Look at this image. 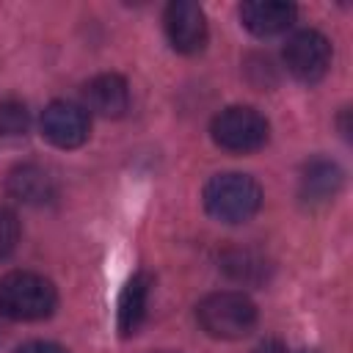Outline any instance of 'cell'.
<instances>
[{"mask_svg": "<svg viewBox=\"0 0 353 353\" xmlns=\"http://www.w3.org/2000/svg\"><path fill=\"white\" fill-rule=\"evenodd\" d=\"M204 210L221 223H245L262 207V188L254 176L226 171L204 185Z\"/></svg>", "mask_w": 353, "mask_h": 353, "instance_id": "cell-1", "label": "cell"}, {"mask_svg": "<svg viewBox=\"0 0 353 353\" xmlns=\"http://www.w3.org/2000/svg\"><path fill=\"white\" fill-rule=\"evenodd\" d=\"M55 284L30 270H14L0 279V312L19 323L44 320L55 312Z\"/></svg>", "mask_w": 353, "mask_h": 353, "instance_id": "cell-2", "label": "cell"}, {"mask_svg": "<svg viewBox=\"0 0 353 353\" xmlns=\"http://www.w3.org/2000/svg\"><path fill=\"white\" fill-rule=\"evenodd\" d=\"M196 320L215 339H240L256 325V303L245 292L221 290L196 306Z\"/></svg>", "mask_w": 353, "mask_h": 353, "instance_id": "cell-3", "label": "cell"}, {"mask_svg": "<svg viewBox=\"0 0 353 353\" xmlns=\"http://www.w3.org/2000/svg\"><path fill=\"white\" fill-rule=\"evenodd\" d=\"M210 135L221 149L234 152V154H248L268 143L270 124L259 110L248 105H232V108H223L212 119Z\"/></svg>", "mask_w": 353, "mask_h": 353, "instance_id": "cell-4", "label": "cell"}, {"mask_svg": "<svg viewBox=\"0 0 353 353\" xmlns=\"http://www.w3.org/2000/svg\"><path fill=\"white\" fill-rule=\"evenodd\" d=\"M284 66L301 83H317L331 66V41L317 30H298L284 44Z\"/></svg>", "mask_w": 353, "mask_h": 353, "instance_id": "cell-5", "label": "cell"}, {"mask_svg": "<svg viewBox=\"0 0 353 353\" xmlns=\"http://www.w3.org/2000/svg\"><path fill=\"white\" fill-rule=\"evenodd\" d=\"M163 25H165L168 44L176 52L196 55V52L204 50L210 30H207V17H204L199 3H193V0H174V3H168Z\"/></svg>", "mask_w": 353, "mask_h": 353, "instance_id": "cell-6", "label": "cell"}, {"mask_svg": "<svg viewBox=\"0 0 353 353\" xmlns=\"http://www.w3.org/2000/svg\"><path fill=\"white\" fill-rule=\"evenodd\" d=\"M88 130H91L88 113H85V108H80L74 102L55 99L41 113V135L58 149L83 146L88 138Z\"/></svg>", "mask_w": 353, "mask_h": 353, "instance_id": "cell-7", "label": "cell"}, {"mask_svg": "<svg viewBox=\"0 0 353 353\" xmlns=\"http://www.w3.org/2000/svg\"><path fill=\"white\" fill-rule=\"evenodd\" d=\"M298 17V8L292 3L281 0H248L240 6V22L245 30H251L259 39L284 33Z\"/></svg>", "mask_w": 353, "mask_h": 353, "instance_id": "cell-8", "label": "cell"}, {"mask_svg": "<svg viewBox=\"0 0 353 353\" xmlns=\"http://www.w3.org/2000/svg\"><path fill=\"white\" fill-rule=\"evenodd\" d=\"M83 99L91 113L105 116V119H119L130 108V88L121 74L108 72V74H97L94 80L85 83Z\"/></svg>", "mask_w": 353, "mask_h": 353, "instance_id": "cell-9", "label": "cell"}, {"mask_svg": "<svg viewBox=\"0 0 353 353\" xmlns=\"http://www.w3.org/2000/svg\"><path fill=\"white\" fill-rule=\"evenodd\" d=\"M6 190L11 199L22 201V204H30V207H39V204H47L55 199V179L50 176V171H44L41 165L36 163H22V165H14L8 171V179H6Z\"/></svg>", "mask_w": 353, "mask_h": 353, "instance_id": "cell-10", "label": "cell"}, {"mask_svg": "<svg viewBox=\"0 0 353 353\" xmlns=\"http://www.w3.org/2000/svg\"><path fill=\"white\" fill-rule=\"evenodd\" d=\"M342 188V168L328 157H314L301 171V199L309 207L334 201Z\"/></svg>", "mask_w": 353, "mask_h": 353, "instance_id": "cell-11", "label": "cell"}, {"mask_svg": "<svg viewBox=\"0 0 353 353\" xmlns=\"http://www.w3.org/2000/svg\"><path fill=\"white\" fill-rule=\"evenodd\" d=\"M149 292H152V276L143 273V270L135 273L124 284V290L119 295V309H116V328H119L121 336H132L141 328V323L146 317Z\"/></svg>", "mask_w": 353, "mask_h": 353, "instance_id": "cell-12", "label": "cell"}, {"mask_svg": "<svg viewBox=\"0 0 353 353\" xmlns=\"http://www.w3.org/2000/svg\"><path fill=\"white\" fill-rule=\"evenodd\" d=\"M223 268L237 279V281H259L265 276L262 259H256L251 251H232L223 259Z\"/></svg>", "mask_w": 353, "mask_h": 353, "instance_id": "cell-13", "label": "cell"}, {"mask_svg": "<svg viewBox=\"0 0 353 353\" xmlns=\"http://www.w3.org/2000/svg\"><path fill=\"white\" fill-rule=\"evenodd\" d=\"M28 127H30V113L22 102H17V99L0 102V135H6V138L25 135Z\"/></svg>", "mask_w": 353, "mask_h": 353, "instance_id": "cell-14", "label": "cell"}, {"mask_svg": "<svg viewBox=\"0 0 353 353\" xmlns=\"http://www.w3.org/2000/svg\"><path fill=\"white\" fill-rule=\"evenodd\" d=\"M19 243V221L11 210L0 207V259L8 256Z\"/></svg>", "mask_w": 353, "mask_h": 353, "instance_id": "cell-15", "label": "cell"}, {"mask_svg": "<svg viewBox=\"0 0 353 353\" xmlns=\"http://www.w3.org/2000/svg\"><path fill=\"white\" fill-rule=\"evenodd\" d=\"M14 353H69L63 345L58 342H44V339H33V342H25L19 345Z\"/></svg>", "mask_w": 353, "mask_h": 353, "instance_id": "cell-16", "label": "cell"}, {"mask_svg": "<svg viewBox=\"0 0 353 353\" xmlns=\"http://www.w3.org/2000/svg\"><path fill=\"white\" fill-rule=\"evenodd\" d=\"M251 353H287V347H284L281 342H276V339H268V342L256 345Z\"/></svg>", "mask_w": 353, "mask_h": 353, "instance_id": "cell-17", "label": "cell"}, {"mask_svg": "<svg viewBox=\"0 0 353 353\" xmlns=\"http://www.w3.org/2000/svg\"><path fill=\"white\" fill-rule=\"evenodd\" d=\"M163 353H168V350H163Z\"/></svg>", "mask_w": 353, "mask_h": 353, "instance_id": "cell-18", "label": "cell"}, {"mask_svg": "<svg viewBox=\"0 0 353 353\" xmlns=\"http://www.w3.org/2000/svg\"><path fill=\"white\" fill-rule=\"evenodd\" d=\"M303 353H306V350H303Z\"/></svg>", "mask_w": 353, "mask_h": 353, "instance_id": "cell-19", "label": "cell"}]
</instances>
